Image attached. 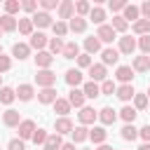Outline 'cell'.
Returning a JSON list of instances; mask_svg holds the SVG:
<instances>
[{"mask_svg":"<svg viewBox=\"0 0 150 150\" xmlns=\"http://www.w3.org/2000/svg\"><path fill=\"white\" fill-rule=\"evenodd\" d=\"M136 115H138V110H136V108H131V105H124V108L120 110V117H122V120H124L127 124H134Z\"/></svg>","mask_w":150,"mask_h":150,"instance_id":"33","label":"cell"},{"mask_svg":"<svg viewBox=\"0 0 150 150\" xmlns=\"http://www.w3.org/2000/svg\"><path fill=\"white\" fill-rule=\"evenodd\" d=\"M131 30H134L136 35H150V21L138 19L136 23H131Z\"/></svg>","mask_w":150,"mask_h":150,"instance_id":"32","label":"cell"},{"mask_svg":"<svg viewBox=\"0 0 150 150\" xmlns=\"http://www.w3.org/2000/svg\"><path fill=\"white\" fill-rule=\"evenodd\" d=\"M0 35H2V30H0Z\"/></svg>","mask_w":150,"mask_h":150,"instance_id":"63","label":"cell"},{"mask_svg":"<svg viewBox=\"0 0 150 150\" xmlns=\"http://www.w3.org/2000/svg\"><path fill=\"white\" fill-rule=\"evenodd\" d=\"M98 120H101V124H115V120H117V112L110 108V105H105V108H101L98 110Z\"/></svg>","mask_w":150,"mask_h":150,"instance_id":"11","label":"cell"},{"mask_svg":"<svg viewBox=\"0 0 150 150\" xmlns=\"http://www.w3.org/2000/svg\"><path fill=\"white\" fill-rule=\"evenodd\" d=\"M96 38H98V42H112V40H115V30H112V26H108V23L98 26Z\"/></svg>","mask_w":150,"mask_h":150,"instance_id":"9","label":"cell"},{"mask_svg":"<svg viewBox=\"0 0 150 150\" xmlns=\"http://www.w3.org/2000/svg\"><path fill=\"white\" fill-rule=\"evenodd\" d=\"M28 54H30V47L26 42H14V47H12V56L14 59L23 61V59H28Z\"/></svg>","mask_w":150,"mask_h":150,"instance_id":"14","label":"cell"},{"mask_svg":"<svg viewBox=\"0 0 150 150\" xmlns=\"http://www.w3.org/2000/svg\"><path fill=\"white\" fill-rule=\"evenodd\" d=\"M59 96H56V89L54 87H47V89H40L38 91V101L40 103H54Z\"/></svg>","mask_w":150,"mask_h":150,"instance_id":"22","label":"cell"},{"mask_svg":"<svg viewBox=\"0 0 150 150\" xmlns=\"http://www.w3.org/2000/svg\"><path fill=\"white\" fill-rule=\"evenodd\" d=\"M0 30H2V33H12V30H16V19L9 16V14H2V16H0Z\"/></svg>","mask_w":150,"mask_h":150,"instance_id":"26","label":"cell"},{"mask_svg":"<svg viewBox=\"0 0 150 150\" xmlns=\"http://www.w3.org/2000/svg\"><path fill=\"white\" fill-rule=\"evenodd\" d=\"M35 82H38V87H42V89H47V87H54V84H56V73H52L49 68H47V70H38V75H35Z\"/></svg>","mask_w":150,"mask_h":150,"instance_id":"1","label":"cell"},{"mask_svg":"<svg viewBox=\"0 0 150 150\" xmlns=\"http://www.w3.org/2000/svg\"><path fill=\"white\" fill-rule=\"evenodd\" d=\"M54 112H59L61 117H68V112H70L68 98H56V101H54Z\"/></svg>","mask_w":150,"mask_h":150,"instance_id":"31","label":"cell"},{"mask_svg":"<svg viewBox=\"0 0 150 150\" xmlns=\"http://www.w3.org/2000/svg\"><path fill=\"white\" fill-rule=\"evenodd\" d=\"M33 134H35V122L33 120H21V124H19V138L28 141V138H33Z\"/></svg>","mask_w":150,"mask_h":150,"instance_id":"3","label":"cell"},{"mask_svg":"<svg viewBox=\"0 0 150 150\" xmlns=\"http://www.w3.org/2000/svg\"><path fill=\"white\" fill-rule=\"evenodd\" d=\"M61 145H63V138H61L59 134H49L42 148H45V150H61Z\"/></svg>","mask_w":150,"mask_h":150,"instance_id":"27","label":"cell"},{"mask_svg":"<svg viewBox=\"0 0 150 150\" xmlns=\"http://www.w3.org/2000/svg\"><path fill=\"white\" fill-rule=\"evenodd\" d=\"M138 9H141V19L150 21V0H148V2H143V5L138 7Z\"/></svg>","mask_w":150,"mask_h":150,"instance_id":"52","label":"cell"},{"mask_svg":"<svg viewBox=\"0 0 150 150\" xmlns=\"http://www.w3.org/2000/svg\"><path fill=\"white\" fill-rule=\"evenodd\" d=\"M70 131H73V122H70L68 117H59V120H54V134L63 136V134H70Z\"/></svg>","mask_w":150,"mask_h":150,"instance_id":"7","label":"cell"},{"mask_svg":"<svg viewBox=\"0 0 150 150\" xmlns=\"http://www.w3.org/2000/svg\"><path fill=\"white\" fill-rule=\"evenodd\" d=\"M89 19H91L94 23L103 26V21H105V12H103L101 7H91V12H89Z\"/></svg>","mask_w":150,"mask_h":150,"instance_id":"39","label":"cell"},{"mask_svg":"<svg viewBox=\"0 0 150 150\" xmlns=\"http://www.w3.org/2000/svg\"><path fill=\"white\" fill-rule=\"evenodd\" d=\"M19 9H21V2H19V0H7V2H5V12H7L9 16H14Z\"/></svg>","mask_w":150,"mask_h":150,"instance_id":"43","label":"cell"},{"mask_svg":"<svg viewBox=\"0 0 150 150\" xmlns=\"http://www.w3.org/2000/svg\"><path fill=\"white\" fill-rule=\"evenodd\" d=\"M0 54H2V47H0Z\"/></svg>","mask_w":150,"mask_h":150,"instance_id":"60","label":"cell"},{"mask_svg":"<svg viewBox=\"0 0 150 150\" xmlns=\"http://www.w3.org/2000/svg\"><path fill=\"white\" fill-rule=\"evenodd\" d=\"M82 91H84V98H96V96H101V87L96 84V82H84L82 84Z\"/></svg>","mask_w":150,"mask_h":150,"instance_id":"24","label":"cell"},{"mask_svg":"<svg viewBox=\"0 0 150 150\" xmlns=\"http://www.w3.org/2000/svg\"><path fill=\"white\" fill-rule=\"evenodd\" d=\"M134 49H136V40L131 38V35H124V38H120V49L117 52H122V54H134Z\"/></svg>","mask_w":150,"mask_h":150,"instance_id":"13","label":"cell"},{"mask_svg":"<svg viewBox=\"0 0 150 150\" xmlns=\"http://www.w3.org/2000/svg\"><path fill=\"white\" fill-rule=\"evenodd\" d=\"M75 12H77V16H82V19H84V14H89V12H91V5H89L87 0H80V2L75 5Z\"/></svg>","mask_w":150,"mask_h":150,"instance_id":"44","label":"cell"},{"mask_svg":"<svg viewBox=\"0 0 150 150\" xmlns=\"http://www.w3.org/2000/svg\"><path fill=\"white\" fill-rule=\"evenodd\" d=\"M82 150H89V148H82Z\"/></svg>","mask_w":150,"mask_h":150,"instance_id":"62","label":"cell"},{"mask_svg":"<svg viewBox=\"0 0 150 150\" xmlns=\"http://www.w3.org/2000/svg\"><path fill=\"white\" fill-rule=\"evenodd\" d=\"M9 68H12V59H9V56H5V54H0V75H2V73H7Z\"/></svg>","mask_w":150,"mask_h":150,"instance_id":"48","label":"cell"},{"mask_svg":"<svg viewBox=\"0 0 150 150\" xmlns=\"http://www.w3.org/2000/svg\"><path fill=\"white\" fill-rule=\"evenodd\" d=\"M52 30H54L56 38H66V33H68V23H66V21H54V23H52Z\"/></svg>","mask_w":150,"mask_h":150,"instance_id":"40","label":"cell"},{"mask_svg":"<svg viewBox=\"0 0 150 150\" xmlns=\"http://www.w3.org/2000/svg\"><path fill=\"white\" fill-rule=\"evenodd\" d=\"M2 124L5 127H19L21 124V115H19V110H5L2 112Z\"/></svg>","mask_w":150,"mask_h":150,"instance_id":"6","label":"cell"},{"mask_svg":"<svg viewBox=\"0 0 150 150\" xmlns=\"http://www.w3.org/2000/svg\"><path fill=\"white\" fill-rule=\"evenodd\" d=\"M122 12H124V14H122V19H124V21H127V23H129V19H131V21H134V23H136V21H138V19H141V9H138V7H136V5H127V7H124V9H122Z\"/></svg>","mask_w":150,"mask_h":150,"instance_id":"23","label":"cell"},{"mask_svg":"<svg viewBox=\"0 0 150 150\" xmlns=\"http://www.w3.org/2000/svg\"><path fill=\"white\" fill-rule=\"evenodd\" d=\"M134 108L136 110H145L148 108V96L145 94H134Z\"/></svg>","mask_w":150,"mask_h":150,"instance_id":"42","label":"cell"},{"mask_svg":"<svg viewBox=\"0 0 150 150\" xmlns=\"http://www.w3.org/2000/svg\"><path fill=\"white\" fill-rule=\"evenodd\" d=\"M136 45H138V47H141V52H143V54H145V56H148V54H150V35H141V38H138V42H136Z\"/></svg>","mask_w":150,"mask_h":150,"instance_id":"46","label":"cell"},{"mask_svg":"<svg viewBox=\"0 0 150 150\" xmlns=\"http://www.w3.org/2000/svg\"><path fill=\"white\" fill-rule=\"evenodd\" d=\"M21 9H26V12H35V9H38V2H35V0H26V2H21Z\"/></svg>","mask_w":150,"mask_h":150,"instance_id":"55","label":"cell"},{"mask_svg":"<svg viewBox=\"0 0 150 150\" xmlns=\"http://www.w3.org/2000/svg\"><path fill=\"white\" fill-rule=\"evenodd\" d=\"M70 136H73V143H82V141H87L89 138V129L87 127H73V131H70Z\"/></svg>","mask_w":150,"mask_h":150,"instance_id":"28","label":"cell"},{"mask_svg":"<svg viewBox=\"0 0 150 150\" xmlns=\"http://www.w3.org/2000/svg\"><path fill=\"white\" fill-rule=\"evenodd\" d=\"M47 45H49V54H52V56H54V54H61V52H63V42H61V38H52V40H49Z\"/></svg>","mask_w":150,"mask_h":150,"instance_id":"41","label":"cell"},{"mask_svg":"<svg viewBox=\"0 0 150 150\" xmlns=\"http://www.w3.org/2000/svg\"><path fill=\"white\" fill-rule=\"evenodd\" d=\"M89 75H91V82H98V80L103 82L108 73H105V66L103 63H91L89 66Z\"/></svg>","mask_w":150,"mask_h":150,"instance_id":"16","label":"cell"},{"mask_svg":"<svg viewBox=\"0 0 150 150\" xmlns=\"http://www.w3.org/2000/svg\"><path fill=\"white\" fill-rule=\"evenodd\" d=\"M66 82H68L73 89H77V87L82 84V73H80L77 68H70V70H66Z\"/></svg>","mask_w":150,"mask_h":150,"instance_id":"19","label":"cell"},{"mask_svg":"<svg viewBox=\"0 0 150 150\" xmlns=\"http://www.w3.org/2000/svg\"><path fill=\"white\" fill-rule=\"evenodd\" d=\"M52 63H54V56H52L49 52H38V56H35V66H38L40 70H47Z\"/></svg>","mask_w":150,"mask_h":150,"instance_id":"15","label":"cell"},{"mask_svg":"<svg viewBox=\"0 0 150 150\" xmlns=\"http://www.w3.org/2000/svg\"><path fill=\"white\" fill-rule=\"evenodd\" d=\"M117 61H120V52H117V49L105 47V49L101 52V63H103V66H112V63H117Z\"/></svg>","mask_w":150,"mask_h":150,"instance_id":"5","label":"cell"},{"mask_svg":"<svg viewBox=\"0 0 150 150\" xmlns=\"http://www.w3.org/2000/svg\"><path fill=\"white\" fill-rule=\"evenodd\" d=\"M7 148H9V150H26V143H23L21 138H12Z\"/></svg>","mask_w":150,"mask_h":150,"instance_id":"51","label":"cell"},{"mask_svg":"<svg viewBox=\"0 0 150 150\" xmlns=\"http://www.w3.org/2000/svg\"><path fill=\"white\" fill-rule=\"evenodd\" d=\"M56 12H59V21H61V19H73V12H75V5H73L70 0H63V2H59V7H56Z\"/></svg>","mask_w":150,"mask_h":150,"instance_id":"8","label":"cell"},{"mask_svg":"<svg viewBox=\"0 0 150 150\" xmlns=\"http://www.w3.org/2000/svg\"><path fill=\"white\" fill-rule=\"evenodd\" d=\"M98 150H112V148H110V145H105V143H103V145H98Z\"/></svg>","mask_w":150,"mask_h":150,"instance_id":"57","label":"cell"},{"mask_svg":"<svg viewBox=\"0 0 150 150\" xmlns=\"http://www.w3.org/2000/svg\"><path fill=\"white\" fill-rule=\"evenodd\" d=\"M124 7H127L124 0H110V9H112V12H122Z\"/></svg>","mask_w":150,"mask_h":150,"instance_id":"53","label":"cell"},{"mask_svg":"<svg viewBox=\"0 0 150 150\" xmlns=\"http://www.w3.org/2000/svg\"><path fill=\"white\" fill-rule=\"evenodd\" d=\"M14 91H16V98H19V101H30V98L35 96L33 84H19V89H14Z\"/></svg>","mask_w":150,"mask_h":150,"instance_id":"20","label":"cell"},{"mask_svg":"<svg viewBox=\"0 0 150 150\" xmlns=\"http://www.w3.org/2000/svg\"><path fill=\"white\" fill-rule=\"evenodd\" d=\"M68 103H70V108H73V105H75V108H84V91H82V89H70Z\"/></svg>","mask_w":150,"mask_h":150,"instance_id":"17","label":"cell"},{"mask_svg":"<svg viewBox=\"0 0 150 150\" xmlns=\"http://www.w3.org/2000/svg\"><path fill=\"white\" fill-rule=\"evenodd\" d=\"M110 26H112V30L115 33H124L127 28H129V23L122 19V14H117V16H112V21H110Z\"/></svg>","mask_w":150,"mask_h":150,"instance_id":"36","label":"cell"},{"mask_svg":"<svg viewBox=\"0 0 150 150\" xmlns=\"http://www.w3.org/2000/svg\"><path fill=\"white\" fill-rule=\"evenodd\" d=\"M0 82H2V75H0Z\"/></svg>","mask_w":150,"mask_h":150,"instance_id":"61","label":"cell"},{"mask_svg":"<svg viewBox=\"0 0 150 150\" xmlns=\"http://www.w3.org/2000/svg\"><path fill=\"white\" fill-rule=\"evenodd\" d=\"M84 49H87L89 56L96 54V52H101V42H98V38H96V35H94V38H87V40H84Z\"/></svg>","mask_w":150,"mask_h":150,"instance_id":"35","label":"cell"},{"mask_svg":"<svg viewBox=\"0 0 150 150\" xmlns=\"http://www.w3.org/2000/svg\"><path fill=\"white\" fill-rule=\"evenodd\" d=\"M61 150H75V143H63Z\"/></svg>","mask_w":150,"mask_h":150,"instance_id":"56","label":"cell"},{"mask_svg":"<svg viewBox=\"0 0 150 150\" xmlns=\"http://www.w3.org/2000/svg\"><path fill=\"white\" fill-rule=\"evenodd\" d=\"M122 138H124V141H136V138H138V129H136L134 124H124V127H122Z\"/></svg>","mask_w":150,"mask_h":150,"instance_id":"38","label":"cell"},{"mask_svg":"<svg viewBox=\"0 0 150 150\" xmlns=\"http://www.w3.org/2000/svg\"><path fill=\"white\" fill-rule=\"evenodd\" d=\"M145 96H148V98H150V87H148V94H145Z\"/></svg>","mask_w":150,"mask_h":150,"instance_id":"59","label":"cell"},{"mask_svg":"<svg viewBox=\"0 0 150 150\" xmlns=\"http://www.w3.org/2000/svg\"><path fill=\"white\" fill-rule=\"evenodd\" d=\"M115 89H117V87H115V82H112V80H103V84H101V94L112 96V94H115Z\"/></svg>","mask_w":150,"mask_h":150,"instance_id":"47","label":"cell"},{"mask_svg":"<svg viewBox=\"0 0 150 150\" xmlns=\"http://www.w3.org/2000/svg\"><path fill=\"white\" fill-rule=\"evenodd\" d=\"M16 28L21 35H33V21L30 19H19L16 21Z\"/></svg>","mask_w":150,"mask_h":150,"instance_id":"37","label":"cell"},{"mask_svg":"<svg viewBox=\"0 0 150 150\" xmlns=\"http://www.w3.org/2000/svg\"><path fill=\"white\" fill-rule=\"evenodd\" d=\"M47 136H49V134H47L45 129H35V134H33V143H35V145H45Z\"/></svg>","mask_w":150,"mask_h":150,"instance_id":"45","label":"cell"},{"mask_svg":"<svg viewBox=\"0 0 150 150\" xmlns=\"http://www.w3.org/2000/svg\"><path fill=\"white\" fill-rule=\"evenodd\" d=\"M61 54H63V59H77V56H80V47H77V42H66Z\"/></svg>","mask_w":150,"mask_h":150,"instance_id":"30","label":"cell"},{"mask_svg":"<svg viewBox=\"0 0 150 150\" xmlns=\"http://www.w3.org/2000/svg\"><path fill=\"white\" fill-rule=\"evenodd\" d=\"M30 21H33V26H38V28H47V26L54 23L49 12H35V14L30 16Z\"/></svg>","mask_w":150,"mask_h":150,"instance_id":"4","label":"cell"},{"mask_svg":"<svg viewBox=\"0 0 150 150\" xmlns=\"http://www.w3.org/2000/svg\"><path fill=\"white\" fill-rule=\"evenodd\" d=\"M47 42H49V40H47L45 33H33L28 47H30V49H38V52H45V45H47Z\"/></svg>","mask_w":150,"mask_h":150,"instance_id":"10","label":"cell"},{"mask_svg":"<svg viewBox=\"0 0 150 150\" xmlns=\"http://www.w3.org/2000/svg\"><path fill=\"white\" fill-rule=\"evenodd\" d=\"M138 136L145 141V143H150V124H145V127H141L138 129Z\"/></svg>","mask_w":150,"mask_h":150,"instance_id":"54","label":"cell"},{"mask_svg":"<svg viewBox=\"0 0 150 150\" xmlns=\"http://www.w3.org/2000/svg\"><path fill=\"white\" fill-rule=\"evenodd\" d=\"M77 117H80V124L84 127V124H94V122H96V117H98V112H96L94 108H89V105H84V108H80V112H77Z\"/></svg>","mask_w":150,"mask_h":150,"instance_id":"2","label":"cell"},{"mask_svg":"<svg viewBox=\"0 0 150 150\" xmlns=\"http://www.w3.org/2000/svg\"><path fill=\"white\" fill-rule=\"evenodd\" d=\"M138 150H150V143H143V145H141Z\"/></svg>","mask_w":150,"mask_h":150,"instance_id":"58","label":"cell"},{"mask_svg":"<svg viewBox=\"0 0 150 150\" xmlns=\"http://www.w3.org/2000/svg\"><path fill=\"white\" fill-rule=\"evenodd\" d=\"M40 7H42V12H49V9H56L59 2L56 0H40Z\"/></svg>","mask_w":150,"mask_h":150,"instance_id":"49","label":"cell"},{"mask_svg":"<svg viewBox=\"0 0 150 150\" xmlns=\"http://www.w3.org/2000/svg\"><path fill=\"white\" fill-rule=\"evenodd\" d=\"M14 98H16V91H14L12 87H0V103L9 105V103H12Z\"/></svg>","mask_w":150,"mask_h":150,"instance_id":"34","label":"cell"},{"mask_svg":"<svg viewBox=\"0 0 150 150\" xmlns=\"http://www.w3.org/2000/svg\"><path fill=\"white\" fill-rule=\"evenodd\" d=\"M115 94H117L120 101H131L134 94H136V89H134V84H122V87L115 89Z\"/></svg>","mask_w":150,"mask_h":150,"instance_id":"21","label":"cell"},{"mask_svg":"<svg viewBox=\"0 0 150 150\" xmlns=\"http://www.w3.org/2000/svg\"><path fill=\"white\" fill-rule=\"evenodd\" d=\"M89 138H91L94 143L103 145V143H105V138H108V131H105V127H94V129L89 131Z\"/></svg>","mask_w":150,"mask_h":150,"instance_id":"25","label":"cell"},{"mask_svg":"<svg viewBox=\"0 0 150 150\" xmlns=\"http://www.w3.org/2000/svg\"><path fill=\"white\" fill-rule=\"evenodd\" d=\"M131 70H136V73H145V70H150V56H134V61H131Z\"/></svg>","mask_w":150,"mask_h":150,"instance_id":"12","label":"cell"},{"mask_svg":"<svg viewBox=\"0 0 150 150\" xmlns=\"http://www.w3.org/2000/svg\"><path fill=\"white\" fill-rule=\"evenodd\" d=\"M77 66H80V68H89V66H91V56H89V54H80V56H77Z\"/></svg>","mask_w":150,"mask_h":150,"instance_id":"50","label":"cell"},{"mask_svg":"<svg viewBox=\"0 0 150 150\" xmlns=\"http://www.w3.org/2000/svg\"><path fill=\"white\" fill-rule=\"evenodd\" d=\"M115 77H117L122 84H131V77H134L131 66H120V68H117V73H115Z\"/></svg>","mask_w":150,"mask_h":150,"instance_id":"18","label":"cell"},{"mask_svg":"<svg viewBox=\"0 0 150 150\" xmlns=\"http://www.w3.org/2000/svg\"><path fill=\"white\" fill-rule=\"evenodd\" d=\"M68 30H73V33H84V30H87V19H82V16H73Z\"/></svg>","mask_w":150,"mask_h":150,"instance_id":"29","label":"cell"}]
</instances>
